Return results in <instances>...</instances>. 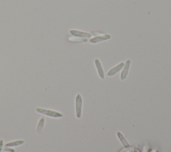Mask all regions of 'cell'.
I'll return each instance as SVG.
<instances>
[{"label": "cell", "instance_id": "cell-1", "mask_svg": "<svg viewBox=\"0 0 171 152\" xmlns=\"http://www.w3.org/2000/svg\"><path fill=\"white\" fill-rule=\"evenodd\" d=\"M36 112L38 113L42 114L46 116L50 117V118H62L64 117L63 113H62L59 112H56V111H54L51 110L46 109V108H42V107H37L36 109Z\"/></svg>", "mask_w": 171, "mask_h": 152}, {"label": "cell", "instance_id": "cell-10", "mask_svg": "<svg viewBox=\"0 0 171 152\" xmlns=\"http://www.w3.org/2000/svg\"><path fill=\"white\" fill-rule=\"evenodd\" d=\"M24 143H25V141H24V140H19L12 141V142H8V143H5V145L7 146V147L13 148V147H18V146L23 145Z\"/></svg>", "mask_w": 171, "mask_h": 152}, {"label": "cell", "instance_id": "cell-9", "mask_svg": "<svg viewBox=\"0 0 171 152\" xmlns=\"http://www.w3.org/2000/svg\"><path fill=\"white\" fill-rule=\"evenodd\" d=\"M46 119L44 118H40V119L38 121L37 125V127H36V134L40 135L42 134V132L43 131V128H44V126H45V122H46Z\"/></svg>", "mask_w": 171, "mask_h": 152}, {"label": "cell", "instance_id": "cell-4", "mask_svg": "<svg viewBox=\"0 0 171 152\" xmlns=\"http://www.w3.org/2000/svg\"><path fill=\"white\" fill-rule=\"evenodd\" d=\"M130 66H131V60L130 59H127L125 63H124V67L120 74V80L122 81L126 80L127 77H128Z\"/></svg>", "mask_w": 171, "mask_h": 152}, {"label": "cell", "instance_id": "cell-6", "mask_svg": "<svg viewBox=\"0 0 171 152\" xmlns=\"http://www.w3.org/2000/svg\"><path fill=\"white\" fill-rule=\"evenodd\" d=\"M124 65V62H120L119 63L117 66L113 67L112 68H111L109 71L107 73L108 77H112V76L117 74L118 73L123 69Z\"/></svg>", "mask_w": 171, "mask_h": 152}, {"label": "cell", "instance_id": "cell-5", "mask_svg": "<svg viewBox=\"0 0 171 152\" xmlns=\"http://www.w3.org/2000/svg\"><path fill=\"white\" fill-rule=\"evenodd\" d=\"M70 34L76 37L86 38V39H88V38H90L92 37L91 34L88 33V32L86 31L78 30V29H71V30H70Z\"/></svg>", "mask_w": 171, "mask_h": 152}, {"label": "cell", "instance_id": "cell-12", "mask_svg": "<svg viewBox=\"0 0 171 152\" xmlns=\"http://www.w3.org/2000/svg\"><path fill=\"white\" fill-rule=\"evenodd\" d=\"M4 142L3 140H0V152H1L3 151V149H4Z\"/></svg>", "mask_w": 171, "mask_h": 152}, {"label": "cell", "instance_id": "cell-8", "mask_svg": "<svg viewBox=\"0 0 171 152\" xmlns=\"http://www.w3.org/2000/svg\"><path fill=\"white\" fill-rule=\"evenodd\" d=\"M116 135H117V137L119 141H120V143H122V145L124 146V148H125L126 149H129L130 148V145L129 144L128 140H127L125 136L123 134V133H121L120 132H118L116 133Z\"/></svg>", "mask_w": 171, "mask_h": 152}, {"label": "cell", "instance_id": "cell-7", "mask_svg": "<svg viewBox=\"0 0 171 152\" xmlns=\"http://www.w3.org/2000/svg\"><path fill=\"white\" fill-rule=\"evenodd\" d=\"M94 64H95V66H96L98 74L99 77L101 78L102 80H104L105 77V75H104V69H103L101 61H100L99 59H96L94 60Z\"/></svg>", "mask_w": 171, "mask_h": 152}, {"label": "cell", "instance_id": "cell-3", "mask_svg": "<svg viewBox=\"0 0 171 152\" xmlns=\"http://www.w3.org/2000/svg\"><path fill=\"white\" fill-rule=\"evenodd\" d=\"M83 99L80 94H78L75 98V112L76 117L78 119H80L82 115Z\"/></svg>", "mask_w": 171, "mask_h": 152}, {"label": "cell", "instance_id": "cell-11", "mask_svg": "<svg viewBox=\"0 0 171 152\" xmlns=\"http://www.w3.org/2000/svg\"><path fill=\"white\" fill-rule=\"evenodd\" d=\"M3 150H4L5 151H6V152H15V150H13L12 148L7 147V146H6V145L4 146V149H3Z\"/></svg>", "mask_w": 171, "mask_h": 152}, {"label": "cell", "instance_id": "cell-13", "mask_svg": "<svg viewBox=\"0 0 171 152\" xmlns=\"http://www.w3.org/2000/svg\"><path fill=\"white\" fill-rule=\"evenodd\" d=\"M170 31H171V26H170Z\"/></svg>", "mask_w": 171, "mask_h": 152}, {"label": "cell", "instance_id": "cell-2", "mask_svg": "<svg viewBox=\"0 0 171 152\" xmlns=\"http://www.w3.org/2000/svg\"><path fill=\"white\" fill-rule=\"evenodd\" d=\"M91 34L95 36V37L91 38V39L89 40V42L92 43V44H96V43L110 39L111 38V36L110 34H104L103 33H100L98 31H92Z\"/></svg>", "mask_w": 171, "mask_h": 152}]
</instances>
